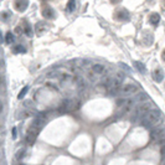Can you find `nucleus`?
Masks as SVG:
<instances>
[{
	"label": "nucleus",
	"mask_w": 165,
	"mask_h": 165,
	"mask_svg": "<svg viewBox=\"0 0 165 165\" xmlns=\"http://www.w3.org/2000/svg\"><path fill=\"white\" fill-rule=\"evenodd\" d=\"M76 5H77L76 1H72V0L67 3V10H68V13H73L76 10Z\"/></svg>",
	"instance_id": "obj_16"
},
{
	"label": "nucleus",
	"mask_w": 165,
	"mask_h": 165,
	"mask_svg": "<svg viewBox=\"0 0 165 165\" xmlns=\"http://www.w3.org/2000/svg\"><path fill=\"white\" fill-rule=\"evenodd\" d=\"M160 122H162V113H160V111L153 109L152 112H149L147 115L143 117L142 124L144 127H147V128H153V127L158 125Z\"/></svg>",
	"instance_id": "obj_1"
},
{
	"label": "nucleus",
	"mask_w": 165,
	"mask_h": 165,
	"mask_svg": "<svg viewBox=\"0 0 165 165\" xmlns=\"http://www.w3.org/2000/svg\"><path fill=\"white\" fill-rule=\"evenodd\" d=\"M11 135H13V139H16V137H17L16 128H13V130H11Z\"/></svg>",
	"instance_id": "obj_22"
},
{
	"label": "nucleus",
	"mask_w": 165,
	"mask_h": 165,
	"mask_svg": "<svg viewBox=\"0 0 165 165\" xmlns=\"http://www.w3.org/2000/svg\"><path fill=\"white\" fill-rule=\"evenodd\" d=\"M162 57H163V60H164V61H165V50L163 51V54H162Z\"/></svg>",
	"instance_id": "obj_29"
},
{
	"label": "nucleus",
	"mask_w": 165,
	"mask_h": 165,
	"mask_svg": "<svg viewBox=\"0 0 165 165\" xmlns=\"http://www.w3.org/2000/svg\"><path fill=\"white\" fill-rule=\"evenodd\" d=\"M25 153H26V149L25 148L19 149V150L16 152V154H15V159H16V160L22 159V158H24V155H25Z\"/></svg>",
	"instance_id": "obj_15"
},
{
	"label": "nucleus",
	"mask_w": 165,
	"mask_h": 165,
	"mask_svg": "<svg viewBox=\"0 0 165 165\" xmlns=\"http://www.w3.org/2000/svg\"><path fill=\"white\" fill-rule=\"evenodd\" d=\"M80 107V102L76 98H66L62 101L61 106H60V112H68V111H74Z\"/></svg>",
	"instance_id": "obj_4"
},
{
	"label": "nucleus",
	"mask_w": 165,
	"mask_h": 165,
	"mask_svg": "<svg viewBox=\"0 0 165 165\" xmlns=\"http://www.w3.org/2000/svg\"><path fill=\"white\" fill-rule=\"evenodd\" d=\"M134 67H137V70L139 71L142 74H145V73H147V68H145V66H144L142 62L135 61V62H134Z\"/></svg>",
	"instance_id": "obj_13"
},
{
	"label": "nucleus",
	"mask_w": 165,
	"mask_h": 165,
	"mask_svg": "<svg viewBox=\"0 0 165 165\" xmlns=\"http://www.w3.org/2000/svg\"><path fill=\"white\" fill-rule=\"evenodd\" d=\"M107 73V68L104 65H101V63H95V65H92L91 70L88 71V78L89 81L92 82H96L98 80V77H103L104 74Z\"/></svg>",
	"instance_id": "obj_3"
},
{
	"label": "nucleus",
	"mask_w": 165,
	"mask_h": 165,
	"mask_svg": "<svg viewBox=\"0 0 165 165\" xmlns=\"http://www.w3.org/2000/svg\"><path fill=\"white\" fill-rule=\"evenodd\" d=\"M3 83V80H1V76H0V85Z\"/></svg>",
	"instance_id": "obj_31"
},
{
	"label": "nucleus",
	"mask_w": 165,
	"mask_h": 165,
	"mask_svg": "<svg viewBox=\"0 0 165 165\" xmlns=\"http://www.w3.org/2000/svg\"><path fill=\"white\" fill-rule=\"evenodd\" d=\"M29 6V3L28 1H16L15 3V9L17 11H25Z\"/></svg>",
	"instance_id": "obj_11"
},
{
	"label": "nucleus",
	"mask_w": 165,
	"mask_h": 165,
	"mask_svg": "<svg viewBox=\"0 0 165 165\" xmlns=\"http://www.w3.org/2000/svg\"><path fill=\"white\" fill-rule=\"evenodd\" d=\"M0 67H3V62L1 61H0Z\"/></svg>",
	"instance_id": "obj_32"
},
{
	"label": "nucleus",
	"mask_w": 165,
	"mask_h": 165,
	"mask_svg": "<svg viewBox=\"0 0 165 165\" xmlns=\"http://www.w3.org/2000/svg\"><path fill=\"white\" fill-rule=\"evenodd\" d=\"M153 109H155V106L153 104L152 102H144V103H140L139 106L135 108L134 111V115H133V119L132 121H137L138 118H143L144 115H147L149 112H152Z\"/></svg>",
	"instance_id": "obj_2"
},
{
	"label": "nucleus",
	"mask_w": 165,
	"mask_h": 165,
	"mask_svg": "<svg viewBox=\"0 0 165 165\" xmlns=\"http://www.w3.org/2000/svg\"><path fill=\"white\" fill-rule=\"evenodd\" d=\"M152 139L155 142H159L165 138V127H162V128H155L150 134Z\"/></svg>",
	"instance_id": "obj_7"
},
{
	"label": "nucleus",
	"mask_w": 165,
	"mask_h": 165,
	"mask_svg": "<svg viewBox=\"0 0 165 165\" xmlns=\"http://www.w3.org/2000/svg\"><path fill=\"white\" fill-rule=\"evenodd\" d=\"M139 91V87H138L137 85L134 83H128V85H124L122 86L121 88V92H119V97H122V98H127V97L134 95V93H137Z\"/></svg>",
	"instance_id": "obj_5"
},
{
	"label": "nucleus",
	"mask_w": 165,
	"mask_h": 165,
	"mask_svg": "<svg viewBox=\"0 0 165 165\" xmlns=\"http://www.w3.org/2000/svg\"><path fill=\"white\" fill-rule=\"evenodd\" d=\"M3 108H4V106H3V102H1V101H0V113H1V112H3Z\"/></svg>",
	"instance_id": "obj_27"
},
{
	"label": "nucleus",
	"mask_w": 165,
	"mask_h": 165,
	"mask_svg": "<svg viewBox=\"0 0 165 165\" xmlns=\"http://www.w3.org/2000/svg\"><path fill=\"white\" fill-rule=\"evenodd\" d=\"M148 98H149V96L147 95V93H138V95L134 97V101H135V103L137 102L144 103V102H148Z\"/></svg>",
	"instance_id": "obj_12"
},
{
	"label": "nucleus",
	"mask_w": 165,
	"mask_h": 165,
	"mask_svg": "<svg viewBox=\"0 0 165 165\" xmlns=\"http://www.w3.org/2000/svg\"><path fill=\"white\" fill-rule=\"evenodd\" d=\"M39 132H40V129H35V128H31V127H30V129L28 130V134H26V143L30 144V145L35 143Z\"/></svg>",
	"instance_id": "obj_6"
},
{
	"label": "nucleus",
	"mask_w": 165,
	"mask_h": 165,
	"mask_svg": "<svg viewBox=\"0 0 165 165\" xmlns=\"http://www.w3.org/2000/svg\"><path fill=\"white\" fill-rule=\"evenodd\" d=\"M42 16L46 17V19H52L54 17V11L50 7H46V9L42 10Z\"/></svg>",
	"instance_id": "obj_14"
},
{
	"label": "nucleus",
	"mask_w": 165,
	"mask_h": 165,
	"mask_svg": "<svg viewBox=\"0 0 165 165\" xmlns=\"http://www.w3.org/2000/svg\"><path fill=\"white\" fill-rule=\"evenodd\" d=\"M32 109H28V108H21L20 111L16 113V118L17 119H26L32 117Z\"/></svg>",
	"instance_id": "obj_8"
},
{
	"label": "nucleus",
	"mask_w": 165,
	"mask_h": 165,
	"mask_svg": "<svg viewBox=\"0 0 165 165\" xmlns=\"http://www.w3.org/2000/svg\"><path fill=\"white\" fill-rule=\"evenodd\" d=\"M162 165H165V158L163 159V162H162Z\"/></svg>",
	"instance_id": "obj_30"
},
{
	"label": "nucleus",
	"mask_w": 165,
	"mask_h": 165,
	"mask_svg": "<svg viewBox=\"0 0 165 165\" xmlns=\"http://www.w3.org/2000/svg\"><path fill=\"white\" fill-rule=\"evenodd\" d=\"M25 47L21 46V45H17V46H15V48H13V52L14 54H19V52H25Z\"/></svg>",
	"instance_id": "obj_20"
},
{
	"label": "nucleus",
	"mask_w": 165,
	"mask_h": 165,
	"mask_svg": "<svg viewBox=\"0 0 165 165\" xmlns=\"http://www.w3.org/2000/svg\"><path fill=\"white\" fill-rule=\"evenodd\" d=\"M28 91H29V86H25V87H24V88H22L21 91H20V93H19L17 98H19V99H22V98H24V97H25L26 93H28Z\"/></svg>",
	"instance_id": "obj_18"
},
{
	"label": "nucleus",
	"mask_w": 165,
	"mask_h": 165,
	"mask_svg": "<svg viewBox=\"0 0 165 165\" xmlns=\"http://www.w3.org/2000/svg\"><path fill=\"white\" fill-rule=\"evenodd\" d=\"M24 31L26 32V35H28V36H32V31H31V29H30L29 25H26V28L24 29Z\"/></svg>",
	"instance_id": "obj_21"
},
{
	"label": "nucleus",
	"mask_w": 165,
	"mask_h": 165,
	"mask_svg": "<svg viewBox=\"0 0 165 165\" xmlns=\"http://www.w3.org/2000/svg\"><path fill=\"white\" fill-rule=\"evenodd\" d=\"M14 41V35H13V32H7L6 34V36H5V42L6 44H11Z\"/></svg>",
	"instance_id": "obj_19"
},
{
	"label": "nucleus",
	"mask_w": 165,
	"mask_h": 165,
	"mask_svg": "<svg viewBox=\"0 0 165 165\" xmlns=\"http://www.w3.org/2000/svg\"><path fill=\"white\" fill-rule=\"evenodd\" d=\"M3 41H5V40H4V37L1 35V31H0V42H3Z\"/></svg>",
	"instance_id": "obj_28"
},
{
	"label": "nucleus",
	"mask_w": 165,
	"mask_h": 165,
	"mask_svg": "<svg viewBox=\"0 0 165 165\" xmlns=\"http://www.w3.org/2000/svg\"><path fill=\"white\" fill-rule=\"evenodd\" d=\"M22 104H24V107L28 108V109H32L34 106H35V103L32 102V99H26V101H24Z\"/></svg>",
	"instance_id": "obj_17"
},
{
	"label": "nucleus",
	"mask_w": 165,
	"mask_h": 165,
	"mask_svg": "<svg viewBox=\"0 0 165 165\" xmlns=\"http://www.w3.org/2000/svg\"><path fill=\"white\" fill-rule=\"evenodd\" d=\"M160 153H162L163 155H165V145H164V147L160 148Z\"/></svg>",
	"instance_id": "obj_25"
},
{
	"label": "nucleus",
	"mask_w": 165,
	"mask_h": 165,
	"mask_svg": "<svg viewBox=\"0 0 165 165\" xmlns=\"http://www.w3.org/2000/svg\"><path fill=\"white\" fill-rule=\"evenodd\" d=\"M153 78L156 81V82H162L163 78H164V72L162 68H156L154 70V72H153Z\"/></svg>",
	"instance_id": "obj_9"
},
{
	"label": "nucleus",
	"mask_w": 165,
	"mask_h": 165,
	"mask_svg": "<svg viewBox=\"0 0 165 165\" xmlns=\"http://www.w3.org/2000/svg\"><path fill=\"white\" fill-rule=\"evenodd\" d=\"M159 21H160V15L158 13H153L150 16H149V22H150L152 25L156 26L159 24Z\"/></svg>",
	"instance_id": "obj_10"
},
{
	"label": "nucleus",
	"mask_w": 165,
	"mask_h": 165,
	"mask_svg": "<svg viewBox=\"0 0 165 165\" xmlns=\"http://www.w3.org/2000/svg\"><path fill=\"white\" fill-rule=\"evenodd\" d=\"M119 66L121 67H123V70H125L127 72H130V70H129V67L127 66V65H124V63H119Z\"/></svg>",
	"instance_id": "obj_23"
},
{
	"label": "nucleus",
	"mask_w": 165,
	"mask_h": 165,
	"mask_svg": "<svg viewBox=\"0 0 165 165\" xmlns=\"http://www.w3.org/2000/svg\"><path fill=\"white\" fill-rule=\"evenodd\" d=\"M158 144H160L162 147H164V145H165V138H164V139H162V140H159V142H158Z\"/></svg>",
	"instance_id": "obj_24"
},
{
	"label": "nucleus",
	"mask_w": 165,
	"mask_h": 165,
	"mask_svg": "<svg viewBox=\"0 0 165 165\" xmlns=\"http://www.w3.org/2000/svg\"><path fill=\"white\" fill-rule=\"evenodd\" d=\"M15 31H16L17 34H21L22 31H24V30H21V28H19V26H17V28H16V30H15Z\"/></svg>",
	"instance_id": "obj_26"
}]
</instances>
